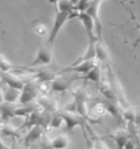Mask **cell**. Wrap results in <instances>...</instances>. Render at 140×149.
Listing matches in <instances>:
<instances>
[{"label": "cell", "instance_id": "6da1fadb", "mask_svg": "<svg viewBox=\"0 0 140 149\" xmlns=\"http://www.w3.org/2000/svg\"><path fill=\"white\" fill-rule=\"evenodd\" d=\"M74 104L76 107V111H78L80 115L89 119V114H90V107H89V92L84 87H80L78 90H75L74 92Z\"/></svg>", "mask_w": 140, "mask_h": 149}, {"label": "cell", "instance_id": "7a4b0ae2", "mask_svg": "<svg viewBox=\"0 0 140 149\" xmlns=\"http://www.w3.org/2000/svg\"><path fill=\"white\" fill-rule=\"evenodd\" d=\"M39 86L41 83L37 80H29L26 81L25 87L22 88L20 91V98H19V103L20 104H31L34 102L37 96H38V92H39Z\"/></svg>", "mask_w": 140, "mask_h": 149}, {"label": "cell", "instance_id": "3957f363", "mask_svg": "<svg viewBox=\"0 0 140 149\" xmlns=\"http://www.w3.org/2000/svg\"><path fill=\"white\" fill-rule=\"evenodd\" d=\"M74 16H78V19L82 22L83 27L89 36V42H97L99 37L97 34V24H95V20L93 16L86 11H78Z\"/></svg>", "mask_w": 140, "mask_h": 149}, {"label": "cell", "instance_id": "277c9868", "mask_svg": "<svg viewBox=\"0 0 140 149\" xmlns=\"http://www.w3.org/2000/svg\"><path fill=\"white\" fill-rule=\"evenodd\" d=\"M60 114H61V117L64 118V123H65L67 132H72L76 126H80L82 129H86L87 119H86L83 115H80L79 113H75V111H71V110H61Z\"/></svg>", "mask_w": 140, "mask_h": 149}, {"label": "cell", "instance_id": "5b68a950", "mask_svg": "<svg viewBox=\"0 0 140 149\" xmlns=\"http://www.w3.org/2000/svg\"><path fill=\"white\" fill-rule=\"evenodd\" d=\"M52 63H53V50H52L51 43L46 42L39 46L38 52H37V57L29 67L30 68L42 67V65H51Z\"/></svg>", "mask_w": 140, "mask_h": 149}, {"label": "cell", "instance_id": "8992f818", "mask_svg": "<svg viewBox=\"0 0 140 149\" xmlns=\"http://www.w3.org/2000/svg\"><path fill=\"white\" fill-rule=\"evenodd\" d=\"M71 18H72V16H71L70 14L58 11L57 10V12H56V15H55V20H53V24H52V29H51V31H49V36H48L46 42H49L51 45L55 43L56 38H57V34L60 33V30L63 29V26H64Z\"/></svg>", "mask_w": 140, "mask_h": 149}, {"label": "cell", "instance_id": "52a82bcc", "mask_svg": "<svg viewBox=\"0 0 140 149\" xmlns=\"http://www.w3.org/2000/svg\"><path fill=\"white\" fill-rule=\"evenodd\" d=\"M76 74H65L64 72H57L56 77L49 83V86H51V88L53 91H56V92H63V91L68 90L71 87L72 81L76 79Z\"/></svg>", "mask_w": 140, "mask_h": 149}, {"label": "cell", "instance_id": "ba28073f", "mask_svg": "<svg viewBox=\"0 0 140 149\" xmlns=\"http://www.w3.org/2000/svg\"><path fill=\"white\" fill-rule=\"evenodd\" d=\"M103 104H105L106 110L109 111L113 117L117 119V122L121 123V121L124 119V117H122V110H124V107L121 104L120 99L118 98H105Z\"/></svg>", "mask_w": 140, "mask_h": 149}, {"label": "cell", "instance_id": "9c48e42d", "mask_svg": "<svg viewBox=\"0 0 140 149\" xmlns=\"http://www.w3.org/2000/svg\"><path fill=\"white\" fill-rule=\"evenodd\" d=\"M44 130H45V127L41 125H34V126H31V127H29L27 133H26V136L23 138L25 148H29L30 145L39 141L44 137Z\"/></svg>", "mask_w": 140, "mask_h": 149}, {"label": "cell", "instance_id": "30bf717a", "mask_svg": "<svg viewBox=\"0 0 140 149\" xmlns=\"http://www.w3.org/2000/svg\"><path fill=\"white\" fill-rule=\"evenodd\" d=\"M94 65H95V61L94 60H89V61H82V63L76 64V65H70L68 68H63V69H60L57 72H74V73H78V74L79 73L86 74L93 69Z\"/></svg>", "mask_w": 140, "mask_h": 149}, {"label": "cell", "instance_id": "8fae6325", "mask_svg": "<svg viewBox=\"0 0 140 149\" xmlns=\"http://www.w3.org/2000/svg\"><path fill=\"white\" fill-rule=\"evenodd\" d=\"M34 73L39 83H51L57 74L49 65H42V67L37 68Z\"/></svg>", "mask_w": 140, "mask_h": 149}, {"label": "cell", "instance_id": "7c38bea8", "mask_svg": "<svg viewBox=\"0 0 140 149\" xmlns=\"http://www.w3.org/2000/svg\"><path fill=\"white\" fill-rule=\"evenodd\" d=\"M1 80L4 81L6 86L12 87V88H18V90H22L25 87V84H26V81H25L20 76L12 73V72H6V73H3Z\"/></svg>", "mask_w": 140, "mask_h": 149}, {"label": "cell", "instance_id": "4fadbf2b", "mask_svg": "<svg viewBox=\"0 0 140 149\" xmlns=\"http://www.w3.org/2000/svg\"><path fill=\"white\" fill-rule=\"evenodd\" d=\"M110 138H113V141L116 142V145L118 149H124L125 145H127V142L132 138V136H131V133H129L128 130L118 129L113 134H110Z\"/></svg>", "mask_w": 140, "mask_h": 149}, {"label": "cell", "instance_id": "5bb4252c", "mask_svg": "<svg viewBox=\"0 0 140 149\" xmlns=\"http://www.w3.org/2000/svg\"><path fill=\"white\" fill-rule=\"evenodd\" d=\"M95 52H97L98 61L108 65L109 58H110V54H109V50H108L106 45L103 43V41H102V37H101V38H98V41L95 42Z\"/></svg>", "mask_w": 140, "mask_h": 149}, {"label": "cell", "instance_id": "9a60e30c", "mask_svg": "<svg viewBox=\"0 0 140 149\" xmlns=\"http://www.w3.org/2000/svg\"><path fill=\"white\" fill-rule=\"evenodd\" d=\"M18 109V106H15V103L12 102H3L0 103V114H1V118L4 121H8L11 118L15 117V111Z\"/></svg>", "mask_w": 140, "mask_h": 149}, {"label": "cell", "instance_id": "2e32d148", "mask_svg": "<svg viewBox=\"0 0 140 149\" xmlns=\"http://www.w3.org/2000/svg\"><path fill=\"white\" fill-rule=\"evenodd\" d=\"M106 111L108 110H106L105 104H103V103H98V104H95L93 109H90L89 119L91 122H99V119L105 115Z\"/></svg>", "mask_w": 140, "mask_h": 149}, {"label": "cell", "instance_id": "e0dca14e", "mask_svg": "<svg viewBox=\"0 0 140 149\" xmlns=\"http://www.w3.org/2000/svg\"><path fill=\"white\" fill-rule=\"evenodd\" d=\"M37 103L42 107L44 110H48V111H51V113L57 111V100L51 98V96H41Z\"/></svg>", "mask_w": 140, "mask_h": 149}, {"label": "cell", "instance_id": "ac0fdd59", "mask_svg": "<svg viewBox=\"0 0 140 149\" xmlns=\"http://www.w3.org/2000/svg\"><path fill=\"white\" fill-rule=\"evenodd\" d=\"M56 6H57L58 11L67 12V14H70L71 16L75 15V11H76V4H75L74 0H58Z\"/></svg>", "mask_w": 140, "mask_h": 149}, {"label": "cell", "instance_id": "d6986e66", "mask_svg": "<svg viewBox=\"0 0 140 149\" xmlns=\"http://www.w3.org/2000/svg\"><path fill=\"white\" fill-rule=\"evenodd\" d=\"M71 140L67 134H57L56 137L52 138V145L55 149H65L70 146Z\"/></svg>", "mask_w": 140, "mask_h": 149}, {"label": "cell", "instance_id": "ffe728a7", "mask_svg": "<svg viewBox=\"0 0 140 149\" xmlns=\"http://www.w3.org/2000/svg\"><path fill=\"white\" fill-rule=\"evenodd\" d=\"M20 91L22 90H18V88H12V87H8L4 90V102H19V98H20Z\"/></svg>", "mask_w": 140, "mask_h": 149}, {"label": "cell", "instance_id": "44dd1931", "mask_svg": "<svg viewBox=\"0 0 140 149\" xmlns=\"http://www.w3.org/2000/svg\"><path fill=\"white\" fill-rule=\"evenodd\" d=\"M38 107V103L37 104H34V103H31V104H22L20 107H18L15 111V117H29L33 111L35 110Z\"/></svg>", "mask_w": 140, "mask_h": 149}, {"label": "cell", "instance_id": "7402d4cb", "mask_svg": "<svg viewBox=\"0 0 140 149\" xmlns=\"http://www.w3.org/2000/svg\"><path fill=\"white\" fill-rule=\"evenodd\" d=\"M86 79H89V80H91V81H95V83H99L102 80V71H101V67L98 65V64H95L94 65V68L91 69V71L89 72V73L84 74Z\"/></svg>", "mask_w": 140, "mask_h": 149}, {"label": "cell", "instance_id": "603a6c76", "mask_svg": "<svg viewBox=\"0 0 140 149\" xmlns=\"http://www.w3.org/2000/svg\"><path fill=\"white\" fill-rule=\"evenodd\" d=\"M19 130H20V127H15L12 123H10L7 121L0 126V132L3 133V136H16V134L19 133Z\"/></svg>", "mask_w": 140, "mask_h": 149}, {"label": "cell", "instance_id": "cb8c5ba5", "mask_svg": "<svg viewBox=\"0 0 140 149\" xmlns=\"http://www.w3.org/2000/svg\"><path fill=\"white\" fill-rule=\"evenodd\" d=\"M136 114H137V107L127 106L122 110V117L127 122H135L136 121Z\"/></svg>", "mask_w": 140, "mask_h": 149}, {"label": "cell", "instance_id": "d4e9b609", "mask_svg": "<svg viewBox=\"0 0 140 149\" xmlns=\"http://www.w3.org/2000/svg\"><path fill=\"white\" fill-rule=\"evenodd\" d=\"M63 123H64V118L61 117L60 111L52 113V119H51V125H49V127H51V129H58V127H61Z\"/></svg>", "mask_w": 140, "mask_h": 149}, {"label": "cell", "instance_id": "484cf974", "mask_svg": "<svg viewBox=\"0 0 140 149\" xmlns=\"http://www.w3.org/2000/svg\"><path fill=\"white\" fill-rule=\"evenodd\" d=\"M14 68L12 63L7 57H4L3 54H0V73H6V72H11V69Z\"/></svg>", "mask_w": 140, "mask_h": 149}, {"label": "cell", "instance_id": "4316f807", "mask_svg": "<svg viewBox=\"0 0 140 149\" xmlns=\"http://www.w3.org/2000/svg\"><path fill=\"white\" fill-rule=\"evenodd\" d=\"M39 146H41V149H55L53 145H52V140L48 136H44L39 140Z\"/></svg>", "mask_w": 140, "mask_h": 149}, {"label": "cell", "instance_id": "83f0119b", "mask_svg": "<svg viewBox=\"0 0 140 149\" xmlns=\"http://www.w3.org/2000/svg\"><path fill=\"white\" fill-rule=\"evenodd\" d=\"M93 148L94 149H109L105 142L102 141L101 138H98V137H95V141H94V146H93Z\"/></svg>", "mask_w": 140, "mask_h": 149}, {"label": "cell", "instance_id": "f1b7e54d", "mask_svg": "<svg viewBox=\"0 0 140 149\" xmlns=\"http://www.w3.org/2000/svg\"><path fill=\"white\" fill-rule=\"evenodd\" d=\"M35 33L41 37H45V36H49V33L46 31V27L44 26V24H38V26H35Z\"/></svg>", "mask_w": 140, "mask_h": 149}, {"label": "cell", "instance_id": "f546056e", "mask_svg": "<svg viewBox=\"0 0 140 149\" xmlns=\"http://www.w3.org/2000/svg\"><path fill=\"white\" fill-rule=\"evenodd\" d=\"M0 149H8L7 146H6V144H4L3 138H1V133H0Z\"/></svg>", "mask_w": 140, "mask_h": 149}, {"label": "cell", "instance_id": "4dcf8cb0", "mask_svg": "<svg viewBox=\"0 0 140 149\" xmlns=\"http://www.w3.org/2000/svg\"><path fill=\"white\" fill-rule=\"evenodd\" d=\"M4 102V90H1V87H0V103Z\"/></svg>", "mask_w": 140, "mask_h": 149}, {"label": "cell", "instance_id": "1f68e13d", "mask_svg": "<svg viewBox=\"0 0 140 149\" xmlns=\"http://www.w3.org/2000/svg\"><path fill=\"white\" fill-rule=\"evenodd\" d=\"M26 149H41V146L37 145V144H33V145H30L29 148H26Z\"/></svg>", "mask_w": 140, "mask_h": 149}, {"label": "cell", "instance_id": "d6a6232c", "mask_svg": "<svg viewBox=\"0 0 140 149\" xmlns=\"http://www.w3.org/2000/svg\"><path fill=\"white\" fill-rule=\"evenodd\" d=\"M48 1H49V3H51V4H57V1H58V0H48Z\"/></svg>", "mask_w": 140, "mask_h": 149}, {"label": "cell", "instance_id": "836d02e7", "mask_svg": "<svg viewBox=\"0 0 140 149\" xmlns=\"http://www.w3.org/2000/svg\"><path fill=\"white\" fill-rule=\"evenodd\" d=\"M139 43H140V38H139V39H137L136 42H135V46H136V45H139Z\"/></svg>", "mask_w": 140, "mask_h": 149}, {"label": "cell", "instance_id": "e575fe53", "mask_svg": "<svg viewBox=\"0 0 140 149\" xmlns=\"http://www.w3.org/2000/svg\"><path fill=\"white\" fill-rule=\"evenodd\" d=\"M136 149H140V142H137L136 144Z\"/></svg>", "mask_w": 140, "mask_h": 149}, {"label": "cell", "instance_id": "d590c367", "mask_svg": "<svg viewBox=\"0 0 140 149\" xmlns=\"http://www.w3.org/2000/svg\"><path fill=\"white\" fill-rule=\"evenodd\" d=\"M1 77H3V73H0V80H1Z\"/></svg>", "mask_w": 140, "mask_h": 149}, {"label": "cell", "instance_id": "8d00e7d4", "mask_svg": "<svg viewBox=\"0 0 140 149\" xmlns=\"http://www.w3.org/2000/svg\"><path fill=\"white\" fill-rule=\"evenodd\" d=\"M0 118H1V114H0Z\"/></svg>", "mask_w": 140, "mask_h": 149}, {"label": "cell", "instance_id": "74e56055", "mask_svg": "<svg viewBox=\"0 0 140 149\" xmlns=\"http://www.w3.org/2000/svg\"><path fill=\"white\" fill-rule=\"evenodd\" d=\"M93 149H94V148H93Z\"/></svg>", "mask_w": 140, "mask_h": 149}]
</instances>
